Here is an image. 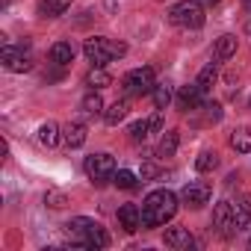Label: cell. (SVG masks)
I'll return each instance as SVG.
<instances>
[{"label": "cell", "mask_w": 251, "mask_h": 251, "mask_svg": "<svg viewBox=\"0 0 251 251\" xmlns=\"http://www.w3.org/2000/svg\"><path fill=\"white\" fill-rule=\"evenodd\" d=\"M177 213V195L172 189H154L142 201V227H160Z\"/></svg>", "instance_id": "cell-1"}, {"label": "cell", "mask_w": 251, "mask_h": 251, "mask_svg": "<svg viewBox=\"0 0 251 251\" xmlns=\"http://www.w3.org/2000/svg\"><path fill=\"white\" fill-rule=\"evenodd\" d=\"M65 227H68L71 242H77V245H83V248H106V245H109L106 227H103L100 222H95V219L77 216V219H71Z\"/></svg>", "instance_id": "cell-2"}, {"label": "cell", "mask_w": 251, "mask_h": 251, "mask_svg": "<svg viewBox=\"0 0 251 251\" xmlns=\"http://www.w3.org/2000/svg\"><path fill=\"white\" fill-rule=\"evenodd\" d=\"M83 53H86V59L92 65H100L103 68L106 62H112V59H118V56L127 53V45L115 42V39H103V36H92V39H86Z\"/></svg>", "instance_id": "cell-3"}, {"label": "cell", "mask_w": 251, "mask_h": 251, "mask_svg": "<svg viewBox=\"0 0 251 251\" xmlns=\"http://www.w3.org/2000/svg\"><path fill=\"white\" fill-rule=\"evenodd\" d=\"M169 21L175 27H186V30H198L204 27L207 15H204V3L201 0H180L169 9Z\"/></svg>", "instance_id": "cell-4"}, {"label": "cell", "mask_w": 251, "mask_h": 251, "mask_svg": "<svg viewBox=\"0 0 251 251\" xmlns=\"http://www.w3.org/2000/svg\"><path fill=\"white\" fill-rule=\"evenodd\" d=\"M121 86H124V92H127V95H151L154 86H157V71H154L151 65H145V68H133V71L124 74Z\"/></svg>", "instance_id": "cell-5"}, {"label": "cell", "mask_w": 251, "mask_h": 251, "mask_svg": "<svg viewBox=\"0 0 251 251\" xmlns=\"http://www.w3.org/2000/svg\"><path fill=\"white\" fill-rule=\"evenodd\" d=\"M83 169H86V175H89V180L92 183H106V180H112V175L118 172L115 169V157L112 154H89L86 157V163H83Z\"/></svg>", "instance_id": "cell-6"}, {"label": "cell", "mask_w": 251, "mask_h": 251, "mask_svg": "<svg viewBox=\"0 0 251 251\" xmlns=\"http://www.w3.org/2000/svg\"><path fill=\"white\" fill-rule=\"evenodd\" d=\"M213 227H216L225 239H230V236L239 230L236 213H233V204H230V201H219V204H216V210H213Z\"/></svg>", "instance_id": "cell-7"}, {"label": "cell", "mask_w": 251, "mask_h": 251, "mask_svg": "<svg viewBox=\"0 0 251 251\" xmlns=\"http://www.w3.org/2000/svg\"><path fill=\"white\" fill-rule=\"evenodd\" d=\"M210 195H213V186H210L207 180H189V183L183 186V192H180V201H183L186 207H192V210H201V207L210 201Z\"/></svg>", "instance_id": "cell-8"}, {"label": "cell", "mask_w": 251, "mask_h": 251, "mask_svg": "<svg viewBox=\"0 0 251 251\" xmlns=\"http://www.w3.org/2000/svg\"><path fill=\"white\" fill-rule=\"evenodd\" d=\"M0 62H3V68H6V71H12V74H24V71H30V68H33V59H30L24 50L9 48V45L0 50Z\"/></svg>", "instance_id": "cell-9"}, {"label": "cell", "mask_w": 251, "mask_h": 251, "mask_svg": "<svg viewBox=\"0 0 251 251\" xmlns=\"http://www.w3.org/2000/svg\"><path fill=\"white\" fill-rule=\"evenodd\" d=\"M175 103H177V109H180V112H192V109L204 106V92L198 89V83H186V86H180V89H177Z\"/></svg>", "instance_id": "cell-10"}, {"label": "cell", "mask_w": 251, "mask_h": 251, "mask_svg": "<svg viewBox=\"0 0 251 251\" xmlns=\"http://www.w3.org/2000/svg\"><path fill=\"white\" fill-rule=\"evenodd\" d=\"M118 225L127 230V233H136L142 227V210L136 204H121L118 207Z\"/></svg>", "instance_id": "cell-11"}, {"label": "cell", "mask_w": 251, "mask_h": 251, "mask_svg": "<svg viewBox=\"0 0 251 251\" xmlns=\"http://www.w3.org/2000/svg\"><path fill=\"white\" fill-rule=\"evenodd\" d=\"M163 242L169 245V248H175V251H186V248H192L195 245V239H192V233L186 230V227H169L166 230V236H163Z\"/></svg>", "instance_id": "cell-12"}, {"label": "cell", "mask_w": 251, "mask_h": 251, "mask_svg": "<svg viewBox=\"0 0 251 251\" xmlns=\"http://www.w3.org/2000/svg\"><path fill=\"white\" fill-rule=\"evenodd\" d=\"M74 45L71 42H56L53 48H50V62L53 65H59V68H65V65H71L74 62Z\"/></svg>", "instance_id": "cell-13"}, {"label": "cell", "mask_w": 251, "mask_h": 251, "mask_svg": "<svg viewBox=\"0 0 251 251\" xmlns=\"http://www.w3.org/2000/svg\"><path fill=\"white\" fill-rule=\"evenodd\" d=\"M86 124H80V121H74V124H68V127H62V142L68 145V148H80L83 142H86Z\"/></svg>", "instance_id": "cell-14"}, {"label": "cell", "mask_w": 251, "mask_h": 251, "mask_svg": "<svg viewBox=\"0 0 251 251\" xmlns=\"http://www.w3.org/2000/svg\"><path fill=\"white\" fill-rule=\"evenodd\" d=\"M59 139H62V127H59L56 121H45L42 127H39V142H42L45 148L59 145Z\"/></svg>", "instance_id": "cell-15"}, {"label": "cell", "mask_w": 251, "mask_h": 251, "mask_svg": "<svg viewBox=\"0 0 251 251\" xmlns=\"http://www.w3.org/2000/svg\"><path fill=\"white\" fill-rule=\"evenodd\" d=\"M236 45H239V42H236V36H230V33H227V36H222V39L216 42V50H213L216 62H227V59L236 53Z\"/></svg>", "instance_id": "cell-16"}, {"label": "cell", "mask_w": 251, "mask_h": 251, "mask_svg": "<svg viewBox=\"0 0 251 251\" xmlns=\"http://www.w3.org/2000/svg\"><path fill=\"white\" fill-rule=\"evenodd\" d=\"M127 109H130V100H127V98H124V100H115V103H109V106L103 109V121L115 127V124L127 115Z\"/></svg>", "instance_id": "cell-17"}, {"label": "cell", "mask_w": 251, "mask_h": 251, "mask_svg": "<svg viewBox=\"0 0 251 251\" xmlns=\"http://www.w3.org/2000/svg\"><path fill=\"white\" fill-rule=\"evenodd\" d=\"M230 148L236 154H251V130L248 127H236L230 133Z\"/></svg>", "instance_id": "cell-18"}, {"label": "cell", "mask_w": 251, "mask_h": 251, "mask_svg": "<svg viewBox=\"0 0 251 251\" xmlns=\"http://www.w3.org/2000/svg\"><path fill=\"white\" fill-rule=\"evenodd\" d=\"M86 86H89V89H98V92H100V89L112 86V77H109V74H106V71H103L100 65H92V71L86 74Z\"/></svg>", "instance_id": "cell-19"}, {"label": "cell", "mask_w": 251, "mask_h": 251, "mask_svg": "<svg viewBox=\"0 0 251 251\" xmlns=\"http://www.w3.org/2000/svg\"><path fill=\"white\" fill-rule=\"evenodd\" d=\"M216 80H219V68H216V62H210V65H204V68H201V74H198V80H195V83H198V89L207 95V92L216 86Z\"/></svg>", "instance_id": "cell-20"}, {"label": "cell", "mask_w": 251, "mask_h": 251, "mask_svg": "<svg viewBox=\"0 0 251 251\" xmlns=\"http://www.w3.org/2000/svg\"><path fill=\"white\" fill-rule=\"evenodd\" d=\"M177 145H180V133H177V130L163 133V139H160V145H157V157H172V154L177 151Z\"/></svg>", "instance_id": "cell-21"}, {"label": "cell", "mask_w": 251, "mask_h": 251, "mask_svg": "<svg viewBox=\"0 0 251 251\" xmlns=\"http://www.w3.org/2000/svg\"><path fill=\"white\" fill-rule=\"evenodd\" d=\"M80 106H83L89 115H103V98L98 95V89H89V95L80 100Z\"/></svg>", "instance_id": "cell-22"}, {"label": "cell", "mask_w": 251, "mask_h": 251, "mask_svg": "<svg viewBox=\"0 0 251 251\" xmlns=\"http://www.w3.org/2000/svg\"><path fill=\"white\" fill-rule=\"evenodd\" d=\"M112 183H115L118 189H136V186H139V177H136L133 172H127V169H118V172L112 175Z\"/></svg>", "instance_id": "cell-23"}, {"label": "cell", "mask_w": 251, "mask_h": 251, "mask_svg": "<svg viewBox=\"0 0 251 251\" xmlns=\"http://www.w3.org/2000/svg\"><path fill=\"white\" fill-rule=\"evenodd\" d=\"M195 169H198V172H213V169H219V154H216V151H201L198 160H195Z\"/></svg>", "instance_id": "cell-24"}, {"label": "cell", "mask_w": 251, "mask_h": 251, "mask_svg": "<svg viewBox=\"0 0 251 251\" xmlns=\"http://www.w3.org/2000/svg\"><path fill=\"white\" fill-rule=\"evenodd\" d=\"M148 136H151V121H148V118L130 124V139H133V142H145Z\"/></svg>", "instance_id": "cell-25"}, {"label": "cell", "mask_w": 251, "mask_h": 251, "mask_svg": "<svg viewBox=\"0 0 251 251\" xmlns=\"http://www.w3.org/2000/svg\"><path fill=\"white\" fill-rule=\"evenodd\" d=\"M68 6H71V0H45V3H42V12H45L48 18H56V15H62Z\"/></svg>", "instance_id": "cell-26"}, {"label": "cell", "mask_w": 251, "mask_h": 251, "mask_svg": "<svg viewBox=\"0 0 251 251\" xmlns=\"http://www.w3.org/2000/svg\"><path fill=\"white\" fill-rule=\"evenodd\" d=\"M151 98H154V106H157V109H166V106L172 103V89L157 83V86H154V92H151Z\"/></svg>", "instance_id": "cell-27"}, {"label": "cell", "mask_w": 251, "mask_h": 251, "mask_svg": "<svg viewBox=\"0 0 251 251\" xmlns=\"http://www.w3.org/2000/svg\"><path fill=\"white\" fill-rule=\"evenodd\" d=\"M45 204H48V207H53V210H59V207H65V204H68V195H65V192H59V189H48V192H45Z\"/></svg>", "instance_id": "cell-28"}, {"label": "cell", "mask_w": 251, "mask_h": 251, "mask_svg": "<svg viewBox=\"0 0 251 251\" xmlns=\"http://www.w3.org/2000/svg\"><path fill=\"white\" fill-rule=\"evenodd\" d=\"M160 175V169L154 166V163H142V180H151V177H157Z\"/></svg>", "instance_id": "cell-29"}, {"label": "cell", "mask_w": 251, "mask_h": 251, "mask_svg": "<svg viewBox=\"0 0 251 251\" xmlns=\"http://www.w3.org/2000/svg\"><path fill=\"white\" fill-rule=\"evenodd\" d=\"M148 121H151V133H160V130H163V115H160V112H157V115H151Z\"/></svg>", "instance_id": "cell-30"}, {"label": "cell", "mask_w": 251, "mask_h": 251, "mask_svg": "<svg viewBox=\"0 0 251 251\" xmlns=\"http://www.w3.org/2000/svg\"><path fill=\"white\" fill-rule=\"evenodd\" d=\"M204 6H216V3H222V0H201Z\"/></svg>", "instance_id": "cell-31"}, {"label": "cell", "mask_w": 251, "mask_h": 251, "mask_svg": "<svg viewBox=\"0 0 251 251\" xmlns=\"http://www.w3.org/2000/svg\"><path fill=\"white\" fill-rule=\"evenodd\" d=\"M242 204H245V210L251 213V198H242Z\"/></svg>", "instance_id": "cell-32"}, {"label": "cell", "mask_w": 251, "mask_h": 251, "mask_svg": "<svg viewBox=\"0 0 251 251\" xmlns=\"http://www.w3.org/2000/svg\"><path fill=\"white\" fill-rule=\"evenodd\" d=\"M248 248H251V236H248Z\"/></svg>", "instance_id": "cell-33"}, {"label": "cell", "mask_w": 251, "mask_h": 251, "mask_svg": "<svg viewBox=\"0 0 251 251\" xmlns=\"http://www.w3.org/2000/svg\"><path fill=\"white\" fill-rule=\"evenodd\" d=\"M248 103H251V98H248Z\"/></svg>", "instance_id": "cell-34"}]
</instances>
